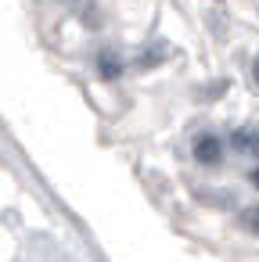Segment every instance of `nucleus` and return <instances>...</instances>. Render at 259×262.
<instances>
[{"mask_svg": "<svg viewBox=\"0 0 259 262\" xmlns=\"http://www.w3.org/2000/svg\"><path fill=\"white\" fill-rule=\"evenodd\" d=\"M194 158H198L202 165H220V162H223V140H220L216 133L194 137Z\"/></svg>", "mask_w": 259, "mask_h": 262, "instance_id": "1", "label": "nucleus"}, {"mask_svg": "<svg viewBox=\"0 0 259 262\" xmlns=\"http://www.w3.org/2000/svg\"><path fill=\"white\" fill-rule=\"evenodd\" d=\"M230 144H234V151H241V155H259V126H241V129H234V133H230Z\"/></svg>", "mask_w": 259, "mask_h": 262, "instance_id": "2", "label": "nucleus"}, {"mask_svg": "<svg viewBox=\"0 0 259 262\" xmlns=\"http://www.w3.org/2000/svg\"><path fill=\"white\" fill-rule=\"evenodd\" d=\"M97 76H101V79H108V83L123 76V61H119V54H115V51H101V54H97Z\"/></svg>", "mask_w": 259, "mask_h": 262, "instance_id": "3", "label": "nucleus"}, {"mask_svg": "<svg viewBox=\"0 0 259 262\" xmlns=\"http://www.w3.org/2000/svg\"><path fill=\"white\" fill-rule=\"evenodd\" d=\"M162 54H166V47H162V43H151V47H144V51H141V58H137V65H141V69H155Z\"/></svg>", "mask_w": 259, "mask_h": 262, "instance_id": "4", "label": "nucleus"}, {"mask_svg": "<svg viewBox=\"0 0 259 262\" xmlns=\"http://www.w3.org/2000/svg\"><path fill=\"white\" fill-rule=\"evenodd\" d=\"M241 223H245V230L259 233V205H255V208H245V212H241Z\"/></svg>", "mask_w": 259, "mask_h": 262, "instance_id": "5", "label": "nucleus"}, {"mask_svg": "<svg viewBox=\"0 0 259 262\" xmlns=\"http://www.w3.org/2000/svg\"><path fill=\"white\" fill-rule=\"evenodd\" d=\"M248 180H252V187H255V190H259V165H255V169H252V172H248Z\"/></svg>", "mask_w": 259, "mask_h": 262, "instance_id": "6", "label": "nucleus"}, {"mask_svg": "<svg viewBox=\"0 0 259 262\" xmlns=\"http://www.w3.org/2000/svg\"><path fill=\"white\" fill-rule=\"evenodd\" d=\"M252 79H255V86H259V61H252Z\"/></svg>", "mask_w": 259, "mask_h": 262, "instance_id": "7", "label": "nucleus"}]
</instances>
